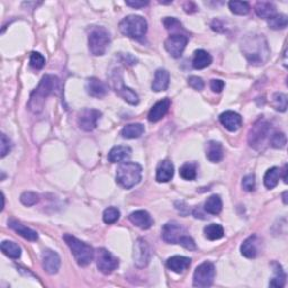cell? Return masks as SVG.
I'll return each mask as SVG.
<instances>
[{"label":"cell","instance_id":"6da1fadb","mask_svg":"<svg viewBox=\"0 0 288 288\" xmlns=\"http://www.w3.org/2000/svg\"><path fill=\"white\" fill-rule=\"evenodd\" d=\"M241 51L251 65L260 66L268 61L270 50L266 37L261 34H248L241 39Z\"/></svg>","mask_w":288,"mask_h":288},{"label":"cell","instance_id":"7a4b0ae2","mask_svg":"<svg viewBox=\"0 0 288 288\" xmlns=\"http://www.w3.org/2000/svg\"><path fill=\"white\" fill-rule=\"evenodd\" d=\"M59 87V79L51 74H45L39 81L36 89L32 92L30 100L27 102V107L32 113L38 114L44 109L45 101L51 94L54 93Z\"/></svg>","mask_w":288,"mask_h":288},{"label":"cell","instance_id":"3957f363","mask_svg":"<svg viewBox=\"0 0 288 288\" xmlns=\"http://www.w3.org/2000/svg\"><path fill=\"white\" fill-rule=\"evenodd\" d=\"M63 240L68 244L71 252H72L74 259H76L77 263L80 267L88 266L90 262L93 261L95 257V251L92 246L87 244L86 242L81 241V240L77 239L76 236L71 234L63 235Z\"/></svg>","mask_w":288,"mask_h":288},{"label":"cell","instance_id":"277c9868","mask_svg":"<svg viewBox=\"0 0 288 288\" xmlns=\"http://www.w3.org/2000/svg\"><path fill=\"white\" fill-rule=\"evenodd\" d=\"M142 179V167L135 162H123L116 170V181L121 187L131 189Z\"/></svg>","mask_w":288,"mask_h":288},{"label":"cell","instance_id":"5b68a950","mask_svg":"<svg viewBox=\"0 0 288 288\" xmlns=\"http://www.w3.org/2000/svg\"><path fill=\"white\" fill-rule=\"evenodd\" d=\"M110 44V35L102 26H92L88 32V46L90 53L100 57L104 55Z\"/></svg>","mask_w":288,"mask_h":288},{"label":"cell","instance_id":"8992f818","mask_svg":"<svg viewBox=\"0 0 288 288\" xmlns=\"http://www.w3.org/2000/svg\"><path fill=\"white\" fill-rule=\"evenodd\" d=\"M121 33L133 39H141L144 37L148 31V23L145 18L137 15L126 16L120 23Z\"/></svg>","mask_w":288,"mask_h":288},{"label":"cell","instance_id":"52a82bcc","mask_svg":"<svg viewBox=\"0 0 288 288\" xmlns=\"http://www.w3.org/2000/svg\"><path fill=\"white\" fill-rule=\"evenodd\" d=\"M270 124L265 118H259L248 133V143L256 150L262 149L270 133Z\"/></svg>","mask_w":288,"mask_h":288},{"label":"cell","instance_id":"ba28073f","mask_svg":"<svg viewBox=\"0 0 288 288\" xmlns=\"http://www.w3.org/2000/svg\"><path fill=\"white\" fill-rule=\"evenodd\" d=\"M110 81H112V86L115 93L118 96L123 98V99L128 102L129 105L135 106L140 102L139 95H137L133 89L126 87L123 80V74H122L120 69H115L110 74Z\"/></svg>","mask_w":288,"mask_h":288},{"label":"cell","instance_id":"9c48e42d","mask_svg":"<svg viewBox=\"0 0 288 288\" xmlns=\"http://www.w3.org/2000/svg\"><path fill=\"white\" fill-rule=\"evenodd\" d=\"M95 258H96L98 269L105 275L112 274L114 270L117 269L118 265H120L118 259L112 254V252L105 249V248H99V249H97L96 252H95Z\"/></svg>","mask_w":288,"mask_h":288},{"label":"cell","instance_id":"30bf717a","mask_svg":"<svg viewBox=\"0 0 288 288\" xmlns=\"http://www.w3.org/2000/svg\"><path fill=\"white\" fill-rule=\"evenodd\" d=\"M215 277V266L212 262H203L196 268L194 273V286L210 287Z\"/></svg>","mask_w":288,"mask_h":288},{"label":"cell","instance_id":"8fae6325","mask_svg":"<svg viewBox=\"0 0 288 288\" xmlns=\"http://www.w3.org/2000/svg\"><path fill=\"white\" fill-rule=\"evenodd\" d=\"M133 259L134 265L137 268H145L149 265L150 259H151V250L144 239L139 238L134 243Z\"/></svg>","mask_w":288,"mask_h":288},{"label":"cell","instance_id":"7c38bea8","mask_svg":"<svg viewBox=\"0 0 288 288\" xmlns=\"http://www.w3.org/2000/svg\"><path fill=\"white\" fill-rule=\"evenodd\" d=\"M185 235H187L186 230L176 221H170V222L164 224L162 228V238L167 243L179 244Z\"/></svg>","mask_w":288,"mask_h":288},{"label":"cell","instance_id":"4fadbf2b","mask_svg":"<svg viewBox=\"0 0 288 288\" xmlns=\"http://www.w3.org/2000/svg\"><path fill=\"white\" fill-rule=\"evenodd\" d=\"M101 117V113L97 109L85 108L78 115V125L81 129L90 132L97 128V123Z\"/></svg>","mask_w":288,"mask_h":288},{"label":"cell","instance_id":"5bb4252c","mask_svg":"<svg viewBox=\"0 0 288 288\" xmlns=\"http://www.w3.org/2000/svg\"><path fill=\"white\" fill-rule=\"evenodd\" d=\"M188 43V37L183 34H172L164 42V47L173 58H180Z\"/></svg>","mask_w":288,"mask_h":288},{"label":"cell","instance_id":"9a60e30c","mask_svg":"<svg viewBox=\"0 0 288 288\" xmlns=\"http://www.w3.org/2000/svg\"><path fill=\"white\" fill-rule=\"evenodd\" d=\"M86 90L87 94L89 95L90 97L94 98H104L106 95L108 94V87L105 84L104 81H101L100 79L96 77L88 78L86 81Z\"/></svg>","mask_w":288,"mask_h":288},{"label":"cell","instance_id":"2e32d148","mask_svg":"<svg viewBox=\"0 0 288 288\" xmlns=\"http://www.w3.org/2000/svg\"><path fill=\"white\" fill-rule=\"evenodd\" d=\"M42 263L43 268L49 275L57 274L61 266V259L59 257L57 252L50 249L43 251L42 255Z\"/></svg>","mask_w":288,"mask_h":288},{"label":"cell","instance_id":"e0dca14e","mask_svg":"<svg viewBox=\"0 0 288 288\" xmlns=\"http://www.w3.org/2000/svg\"><path fill=\"white\" fill-rule=\"evenodd\" d=\"M219 120L221 124L230 132H236L242 125L241 115H239L235 112H232V110H226V112L221 114Z\"/></svg>","mask_w":288,"mask_h":288},{"label":"cell","instance_id":"ac0fdd59","mask_svg":"<svg viewBox=\"0 0 288 288\" xmlns=\"http://www.w3.org/2000/svg\"><path fill=\"white\" fill-rule=\"evenodd\" d=\"M171 106V100L169 98H164V99L156 102L155 105L152 106V108L150 109L148 114V120L152 123H156V122H159L160 120L165 116V114L168 113L169 108Z\"/></svg>","mask_w":288,"mask_h":288},{"label":"cell","instance_id":"d6986e66","mask_svg":"<svg viewBox=\"0 0 288 288\" xmlns=\"http://www.w3.org/2000/svg\"><path fill=\"white\" fill-rule=\"evenodd\" d=\"M260 247V239L257 234H254L246 239L241 246V254L248 259H255L258 256Z\"/></svg>","mask_w":288,"mask_h":288},{"label":"cell","instance_id":"ffe728a7","mask_svg":"<svg viewBox=\"0 0 288 288\" xmlns=\"http://www.w3.org/2000/svg\"><path fill=\"white\" fill-rule=\"evenodd\" d=\"M128 220L134 224V225L140 227L141 230H149L153 225V220L151 215L147 211L140 210L135 211L129 214Z\"/></svg>","mask_w":288,"mask_h":288},{"label":"cell","instance_id":"44dd1931","mask_svg":"<svg viewBox=\"0 0 288 288\" xmlns=\"http://www.w3.org/2000/svg\"><path fill=\"white\" fill-rule=\"evenodd\" d=\"M173 173H175V168L171 161L163 160L157 167L156 180L158 183H168L172 179Z\"/></svg>","mask_w":288,"mask_h":288},{"label":"cell","instance_id":"7402d4cb","mask_svg":"<svg viewBox=\"0 0 288 288\" xmlns=\"http://www.w3.org/2000/svg\"><path fill=\"white\" fill-rule=\"evenodd\" d=\"M169 84H170V74H169L168 71L164 69H158L155 73V78H153L151 86L153 92H164V90L168 89Z\"/></svg>","mask_w":288,"mask_h":288},{"label":"cell","instance_id":"603a6c76","mask_svg":"<svg viewBox=\"0 0 288 288\" xmlns=\"http://www.w3.org/2000/svg\"><path fill=\"white\" fill-rule=\"evenodd\" d=\"M8 225H9L11 230H14L16 233H18L19 235L23 236L24 239L29 240V241H36V240L38 239V234L36 231L25 226L21 222H18L17 220H13V219L9 220L8 221Z\"/></svg>","mask_w":288,"mask_h":288},{"label":"cell","instance_id":"cb8c5ba5","mask_svg":"<svg viewBox=\"0 0 288 288\" xmlns=\"http://www.w3.org/2000/svg\"><path fill=\"white\" fill-rule=\"evenodd\" d=\"M132 155V149L124 145H117L110 150L108 153V160L112 163H123L128 160Z\"/></svg>","mask_w":288,"mask_h":288},{"label":"cell","instance_id":"d4e9b609","mask_svg":"<svg viewBox=\"0 0 288 288\" xmlns=\"http://www.w3.org/2000/svg\"><path fill=\"white\" fill-rule=\"evenodd\" d=\"M192 263V259L184 256H173L167 261V267L176 274H181L187 270Z\"/></svg>","mask_w":288,"mask_h":288},{"label":"cell","instance_id":"484cf974","mask_svg":"<svg viewBox=\"0 0 288 288\" xmlns=\"http://www.w3.org/2000/svg\"><path fill=\"white\" fill-rule=\"evenodd\" d=\"M223 156H224L223 147L220 142H216V141L208 142L207 147H206V157L211 162H214V163L220 162V161L223 159Z\"/></svg>","mask_w":288,"mask_h":288},{"label":"cell","instance_id":"4316f807","mask_svg":"<svg viewBox=\"0 0 288 288\" xmlns=\"http://www.w3.org/2000/svg\"><path fill=\"white\" fill-rule=\"evenodd\" d=\"M212 57L211 54L205 50H197L195 51L194 60H192V66L196 70H203L207 68L208 65L212 63Z\"/></svg>","mask_w":288,"mask_h":288},{"label":"cell","instance_id":"83f0119b","mask_svg":"<svg viewBox=\"0 0 288 288\" xmlns=\"http://www.w3.org/2000/svg\"><path fill=\"white\" fill-rule=\"evenodd\" d=\"M144 133V126L141 123H133V124H128L123 128L121 132L122 137L124 139H139Z\"/></svg>","mask_w":288,"mask_h":288},{"label":"cell","instance_id":"f1b7e54d","mask_svg":"<svg viewBox=\"0 0 288 288\" xmlns=\"http://www.w3.org/2000/svg\"><path fill=\"white\" fill-rule=\"evenodd\" d=\"M255 11L260 18L269 19L270 17H273L274 15H276V7L274 3H271V2L259 1L256 3Z\"/></svg>","mask_w":288,"mask_h":288},{"label":"cell","instance_id":"f546056e","mask_svg":"<svg viewBox=\"0 0 288 288\" xmlns=\"http://www.w3.org/2000/svg\"><path fill=\"white\" fill-rule=\"evenodd\" d=\"M204 211L211 215H218L222 211V199L219 195L208 197L204 204Z\"/></svg>","mask_w":288,"mask_h":288},{"label":"cell","instance_id":"4dcf8cb0","mask_svg":"<svg viewBox=\"0 0 288 288\" xmlns=\"http://www.w3.org/2000/svg\"><path fill=\"white\" fill-rule=\"evenodd\" d=\"M271 266L274 268V273L275 276L273 278H271V281L269 283V286L270 287H276V288H282L285 286V283H286V274L284 273L282 266L279 265L278 262L274 261L271 263Z\"/></svg>","mask_w":288,"mask_h":288},{"label":"cell","instance_id":"1f68e13d","mask_svg":"<svg viewBox=\"0 0 288 288\" xmlns=\"http://www.w3.org/2000/svg\"><path fill=\"white\" fill-rule=\"evenodd\" d=\"M279 178H281V169L277 167L270 168L269 170L266 172L265 177H263V183L268 189H273L278 185Z\"/></svg>","mask_w":288,"mask_h":288},{"label":"cell","instance_id":"d6a6232c","mask_svg":"<svg viewBox=\"0 0 288 288\" xmlns=\"http://www.w3.org/2000/svg\"><path fill=\"white\" fill-rule=\"evenodd\" d=\"M1 251L11 259H18L22 256L21 247L13 241H3L1 243Z\"/></svg>","mask_w":288,"mask_h":288},{"label":"cell","instance_id":"836d02e7","mask_svg":"<svg viewBox=\"0 0 288 288\" xmlns=\"http://www.w3.org/2000/svg\"><path fill=\"white\" fill-rule=\"evenodd\" d=\"M204 234L208 240L211 241H215V240H220L224 236V228L220 224H210L204 228Z\"/></svg>","mask_w":288,"mask_h":288},{"label":"cell","instance_id":"e575fe53","mask_svg":"<svg viewBox=\"0 0 288 288\" xmlns=\"http://www.w3.org/2000/svg\"><path fill=\"white\" fill-rule=\"evenodd\" d=\"M288 24V18L284 14H276L268 19V26L271 30H284Z\"/></svg>","mask_w":288,"mask_h":288},{"label":"cell","instance_id":"d590c367","mask_svg":"<svg viewBox=\"0 0 288 288\" xmlns=\"http://www.w3.org/2000/svg\"><path fill=\"white\" fill-rule=\"evenodd\" d=\"M180 177L185 180H195L197 177V164L187 162L181 165L180 170Z\"/></svg>","mask_w":288,"mask_h":288},{"label":"cell","instance_id":"8d00e7d4","mask_svg":"<svg viewBox=\"0 0 288 288\" xmlns=\"http://www.w3.org/2000/svg\"><path fill=\"white\" fill-rule=\"evenodd\" d=\"M231 11L235 15H247L250 11V5L247 1H230L228 2Z\"/></svg>","mask_w":288,"mask_h":288},{"label":"cell","instance_id":"74e56055","mask_svg":"<svg viewBox=\"0 0 288 288\" xmlns=\"http://www.w3.org/2000/svg\"><path fill=\"white\" fill-rule=\"evenodd\" d=\"M273 107L278 112H285L287 108V96L283 93H276L273 96Z\"/></svg>","mask_w":288,"mask_h":288},{"label":"cell","instance_id":"f35d334b","mask_svg":"<svg viewBox=\"0 0 288 288\" xmlns=\"http://www.w3.org/2000/svg\"><path fill=\"white\" fill-rule=\"evenodd\" d=\"M120 216H121V213L116 207H108L105 210L104 215H102V219H104V222L106 224H114L115 222H117L118 219H120Z\"/></svg>","mask_w":288,"mask_h":288},{"label":"cell","instance_id":"ab89813d","mask_svg":"<svg viewBox=\"0 0 288 288\" xmlns=\"http://www.w3.org/2000/svg\"><path fill=\"white\" fill-rule=\"evenodd\" d=\"M30 65L35 70H41L45 65V58L38 52H32L30 57Z\"/></svg>","mask_w":288,"mask_h":288},{"label":"cell","instance_id":"60d3db41","mask_svg":"<svg viewBox=\"0 0 288 288\" xmlns=\"http://www.w3.org/2000/svg\"><path fill=\"white\" fill-rule=\"evenodd\" d=\"M286 143H287L286 135L282 132H276L270 137V145L275 149L285 148Z\"/></svg>","mask_w":288,"mask_h":288},{"label":"cell","instance_id":"b9f144b4","mask_svg":"<svg viewBox=\"0 0 288 288\" xmlns=\"http://www.w3.org/2000/svg\"><path fill=\"white\" fill-rule=\"evenodd\" d=\"M38 200L39 196L34 192H24L21 195V202L25 206H33V205L38 203Z\"/></svg>","mask_w":288,"mask_h":288},{"label":"cell","instance_id":"7bdbcfd3","mask_svg":"<svg viewBox=\"0 0 288 288\" xmlns=\"http://www.w3.org/2000/svg\"><path fill=\"white\" fill-rule=\"evenodd\" d=\"M163 24H164L165 29H167L168 31L175 32V34H179L180 31H184L181 23L175 17H165Z\"/></svg>","mask_w":288,"mask_h":288},{"label":"cell","instance_id":"ee69618b","mask_svg":"<svg viewBox=\"0 0 288 288\" xmlns=\"http://www.w3.org/2000/svg\"><path fill=\"white\" fill-rule=\"evenodd\" d=\"M11 149V143L5 134H1V140H0V157L3 158L9 153Z\"/></svg>","mask_w":288,"mask_h":288},{"label":"cell","instance_id":"f6af8a7d","mask_svg":"<svg viewBox=\"0 0 288 288\" xmlns=\"http://www.w3.org/2000/svg\"><path fill=\"white\" fill-rule=\"evenodd\" d=\"M187 81H188V85L191 86L192 89L198 90V92H200V90H203L204 87H205V82L200 77L191 76L187 79Z\"/></svg>","mask_w":288,"mask_h":288},{"label":"cell","instance_id":"bcb514c9","mask_svg":"<svg viewBox=\"0 0 288 288\" xmlns=\"http://www.w3.org/2000/svg\"><path fill=\"white\" fill-rule=\"evenodd\" d=\"M242 187L246 192H252L256 188L255 175H247L242 179Z\"/></svg>","mask_w":288,"mask_h":288},{"label":"cell","instance_id":"7dc6e473","mask_svg":"<svg viewBox=\"0 0 288 288\" xmlns=\"http://www.w3.org/2000/svg\"><path fill=\"white\" fill-rule=\"evenodd\" d=\"M179 244L181 247H184L185 249L187 250H195L196 249V243L194 241V239L191 238L189 235H185L183 239H181V241L179 242Z\"/></svg>","mask_w":288,"mask_h":288},{"label":"cell","instance_id":"c3c4849f","mask_svg":"<svg viewBox=\"0 0 288 288\" xmlns=\"http://www.w3.org/2000/svg\"><path fill=\"white\" fill-rule=\"evenodd\" d=\"M210 86L213 92L219 94L224 89V87H225V82H224L223 80H220V79H213V80H211Z\"/></svg>","mask_w":288,"mask_h":288},{"label":"cell","instance_id":"681fc988","mask_svg":"<svg viewBox=\"0 0 288 288\" xmlns=\"http://www.w3.org/2000/svg\"><path fill=\"white\" fill-rule=\"evenodd\" d=\"M126 6L135 8V9H140V8H143L149 5V1H140V0H128L125 1Z\"/></svg>","mask_w":288,"mask_h":288},{"label":"cell","instance_id":"f907efd6","mask_svg":"<svg viewBox=\"0 0 288 288\" xmlns=\"http://www.w3.org/2000/svg\"><path fill=\"white\" fill-rule=\"evenodd\" d=\"M211 27L213 31L219 32V33H223V32H225V25H224V23L222 21H220V19H214V21L212 22Z\"/></svg>","mask_w":288,"mask_h":288},{"label":"cell","instance_id":"816d5d0a","mask_svg":"<svg viewBox=\"0 0 288 288\" xmlns=\"http://www.w3.org/2000/svg\"><path fill=\"white\" fill-rule=\"evenodd\" d=\"M183 8H184L185 13H187V14H194L196 13V11H198V7L196 6L195 2H192V1L185 2Z\"/></svg>","mask_w":288,"mask_h":288},{"label":"cell","instance_id":"f5cc1de1","mask_svg":"<svg viewBox=\"0 0 288 288\" xmlns=\"http://www.w3.org/2000/svg\"><path fill=\"white\" fill-rule=\"evenodd\" d=\"M121 59H122V61L125 63V64H128V65H133V64H135V63L137 62L136 59L134 58L132 54H129V53L122 54Z\"/></svg>","mask_w":288,"mask_h":288},{"label":"cell","instance_id":"db71d44e","mask_svg":"<svg viewBox=\"0 0 288 288\" xmlns=\"http://www.w3.org/2000/svg\"><path fill=\"white\" fill-rule=\"evenodd\" d=\"M192 214H194V216L196 219H202V220H205L206 219V216H205L204 213L200 211V207L199 206H196L194 208V211H192Z\"/></svg>","mask_w":288,"mask_h":288},{"label":"cell","instance_id":"11a10c76","mask_svg":"<svg viewBox=\"0 0 288 288\" xmlns=\"http://www.w3.org/2000/svg\"><path fill=\"white\" fill-rule=\"evenodd\" d=\"M283 179H284V183L287 184V164L284 165V169H283Z\"/></svg>","mask_w":288,"mask_h":288},{"label":"cell","instance_id":"9f6ffc18","mask_svg":"<svg viewBox=\"0 0 288 288\" xmlns=\"http://www.w3.org/2000/svg\"><path fill=\"white\" fill-rule=\"evenodd\" d=\"M283 202L284 204H287V192H283Z\"/></svg>","mask_w":288,"mask_h":288},{"label":"cell","instance_id":"6f0895ef","mask_svg":"<svg viewBox=\"0 0 288 288\" xmlns=\"http://www.w3.org/2000/svg\"><path fill=\"white\" fill-rule=\"evenodd\" d=\"M286 57H287V51L285 49V52H284V58H285V60H284V65L287 66V61H286Z\"/></svg>","mask_w":288,"mask_h":288}]
</instances>
